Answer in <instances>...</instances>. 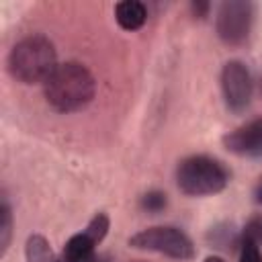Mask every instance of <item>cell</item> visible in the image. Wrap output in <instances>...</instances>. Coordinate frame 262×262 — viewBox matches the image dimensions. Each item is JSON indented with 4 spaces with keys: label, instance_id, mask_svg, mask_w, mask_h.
Listing matches in <instances>:
<instances>
[{
    "label": "cell",
    "instance_id": "6da1fadb",
    "mask_svg": "<svg viewBox=\"0 0 262 262\" xmlns=\"http://www.w3.org/2000/svg\"><path fill=\"white\" fill-rule=\"evenodd\" d=\"M47 104L61 115L84 111L96 96V80L80 61H63L43 84Z\"/></svg>",
    "mask_w": 262,
    "mask_h": 262
},
{
    "label": "cell",
    "instance_id": "7a4b0ae2",
    "mask_svg": "<svg viewBox=\"0 0 262 262\" xmlns=\"http://www.w3.org/2000/svg\"><path fill=\"white\" fill-rule=\"evenodd\" d=\"M57 51L49 37L35 33L16 41L6 57L8 74L20 84H45L57 68Z\"/></svg>",
    "mask_w": 262,
    "mask_h": 262
},
{
    "label": "cell",
    "instance_id": "3957f363",
    "mask_svg": "<svg viewBox=\"0 0 262 262\" xmlns=\"http://www.w3.org/2000/svg\"><path fill=\"white\" fill-rule=\"evenodd\" d=\"M231 174L217 158L196 154L180 160L176 168V184L188 196H211L227 188Z\"/></svg>",
    "mask_w": 262,
    "mask_h": 262
},
{
    "label": "cell",
    "instance_id": "277c9868",
    "mask_svg": "<svg viewBox=\"0 0 262 262\" xmlns=\"http://www.w3.org/2000/svg\"><path fill=\"white\" fill-rule=\"evenodd\" d=\"M129 246L141 252H156L180 262H188L196 256L192 239L180 227H174V225L145 227L129 237Z\"/></svg>",
    "mask_w": 262,
    "mask_h": 262
},
{
    "label": "cell",
    "instance_id": "5b68a950",
    "mask_svg": "<svg viewBox=\"0 0 262 262\" xmlns=\"http://www.w3.org/2000/svg\"><path fill=\"white\" fill-rule=\"evenodd\" d=\"M256 4L250 0H225L215 12V31L225 45H244L250 39Z\"/></svg>",
    "mask_w": 262,
    "mask_h": 262
},
{
    "label": "cell",
    "instance_id": "8992f818",
    "mask_svg": "<svg viewBox=\"0 0 262 262\" xmlns=\"http://www.w3.org/2000/svg\"><path fill=\"white\" fill-rule=\"evenodd\" d=\"M221 92L225 106L231 113H244L254 94V80L248 66L239 59H229L221 68Z\"/></svg>",
    "mask_w": 262,
    "mask_h": 262
},
{
    "label": "cell",
    "instance_id": "52a82bcc",
    "mask_svg": "<svg viewBox=\"0 0 262 262\" xmlns=\"http://www.w3.org/2000/svg\"><path fill=\"white\" fill-rule=\"evenodd\" d=\"M223 145L227 151L242 158H262V117L223 135Z\"/></svg>",
    "mask_w": 262,
    "mask_h": 262
},
{
    "label": "cell",
    "instance_id": "ba28073f",
    "mask_svg": "<svg viewBox=\"0 0 262 262\" xmlns=\"http://www.w3.org/2000/svg\"><path fill=\"white\" fill-rule=\"evenodd\" d=\"M115 20L123 31H137L147 23V6L139 0H123L115 4Z\"/></svg>",
    "mask_w": 262,
    "mask_h": 262
},
{
    "label": "cell",
    "instance_id": "9c48e42d",
    "mask_svg": "<svg viewBox=\"0 0 262 262\" xmlns=\"http://www.w3.org/2000/svg\"><path fill=\"white\" fill-rule=\"evenodd\" d=\"M96 246L98 244L86 231L74 233L61 250V260L63 262H90L96 256Z\"/></svg>",
    "mask_w": 262,
    "mask_h": 262
},
{
    "label": "cell",
    "instance_id": "30bf717a",
    "mask_svg": "<svg viewBox=\"0 0 262 262\" xmlns=\"http://www.w3.org/2000/svg\"><path fill=\"white\" fill-rule=\"evenodd\" d=\"M207 242L211 246H215L217 250L231 252V250L239 248V244H242V231L231 221H221V223H217V225H213L209 229Z\"/></svg>",
    "mask_w": 262,
    "mask_h": 262
},
{
    "label": "cell",
    "instance_id": "8fae6325",
    "mask_svg": "<svg viewBox=\"0 0 262 262\" xmlns=\"http://www.w3.org/2000/svg\"><path fill=\"white\" fill-rule=\"evenodd\" d=\"M25 260L27 262H63L61 256H57L41 233H31L25 242Z\"/></svg>",
    "mask_w": 262,
    "mask_h": 262
},
{
    "label": "cell",
    "instance_id": "7c38bea8",
    "mask_svg": "<svg viewBox=\"0 0 262 262\" xmlns=\"http://www.w3.org/2000/svg\"><path fill=\"white\" fill-rule=\"evenodd\" d=\"M12 227H14L12 207L8 203V196L2 194V199H0V256H4L8 252V248H10Z\"/></svg>",
    "mask_w": 262,
    "mask_h": 262
},
{
    "label": "cell",
    "instance_id": "4fadbf2b",
    "mask_svg": "<svg viewBox=\"0 0 262 262\" xmlns=\"http://www.w3.org/2000/svg\"><path fill=\"white\" fill-rule=\"evenodd\" d=\"M108 229H111V219H108V215H106V213H96V215L88 221V225H86L84 231H86L96 244H100V242L106 237Z\"/></svg>",
    "mask_w": 262,
    "mask_h": 262
},
{
    "label": "cell",
    "instance_id": "5bb4252c",
    "mask_svg": "<svg viewBox=\"0 0 262 262\" xmlns=\"http://www.w3.org/2000/svg\"><path fill=\"white\" fill-rule=\"evenodd\" d=\"M139 205H141L143 211L156 215V213H162V211L166 209V205H168V196H166V192H162V190H147V192L141 196Z\"/></svg>",
    "mask_w": 262,
    "mask_h": 262
},
{
    "label": "cell",
    "instance_id": "9a60e30c",
    "mask_svg": "<svg viewBox=\"0 0 262 262\" xmlns=\"http://www.w3.org/2000/svg\"><path fill=\"white\" fill-rule=\"evenodd\" d=\"M242 242H252L262 246V215H254L242 229Z\"/></svg>",
    "mask_w": 262,
    "mask_h": 262
},
{
    "label": "cell",
    "instance_id": "2e32d148",
    "mask_svg": "<svg viewBox=\"0 0 262 262\" xmlns=\"http://www.w3.org/2000/svg\"><path fill=\"white\" fill-rule=\"evenodd\" d=\"M239 262H262L260 246H256L252 242H242L239 244Z\"/></svg>",
    "mask_w": 262,
    "mask_h": 262
},
{
    "label": "cell",
    "instance_id": "e0dca14e",
    "mask_svg": "<svg viewBox=\"0 0 262 262\" xmlns=\"http://www.w3.org/2000/svg\"><path fill=\"white\" fill-rule=\"evenodd\" d=\"M209 10H211V2H207V0H194V2H190V12H192L194 18L209 16Z\"/></svg>",
    "mask_w": 262,
    "mask_h": 262
},
{
    "label": "cell",
    "instance_id": "ac0fdd59",
    "mask_svg": "<svg viewBox=\"0 0 262 262\" xmlns=\"http://www.w3.org/2000/svg\"><path fill=\"white\" fill-rule=\"evenodd\" d=\"M254 201H256L258 205H262V182L258 184V188H256V192H254Z\"/></svg>",
    "mask_w": 262,
    "mask_h": 262
},
{
    "label": "cell",
    "instance_id": "d6986e66",
    "mask_svg": "<svg viewBox=\"0 0 262 262\" xmlns=\"http://www.w3.org/2000/svg\"><path fill=\"white\" fill-rule=\"evenodd\" d=\"M203 262H225V260H223L221 256H207Z\"/></svg>",
    "mask_w": 262,
    "mask_h": 262
},
{
    "label": "cell",
    "instance_id": "ffe728a7",
    "mask_svg": "<svg viewBox=\"0 0 262 262\" xmlns=\"http://www.w3.org/2000/svg\"><path fill=\"white\" fill-rule=\"evenodd\" d=\"M90 262H108V258H104V256H100V254H96V256H94V258H92Z\"/></svg>",
    "mask_w": 262,
    "mask_h": 262
}]
</instances>
